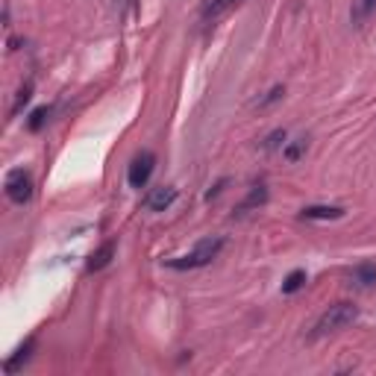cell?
Returning <instances> with one entry per match:
<instances>
[{
    "mask_svg": "<svg viewBox=\"0 0 376 376\" xmlns=\"http://www.w3.org/2000/svg\"><path fill=\"white\" fill-rule=\"evenodd\" d=\"M356 320H359V309L353 303H336V306H329V309L320 315V320L315 324L312 338H324V336H332V332H341L347 326H353Z\"/></svg>",
    "mask_w": 376,
    "mask_h": 376,
    "instance_id": "1",
    "label": "cell"
},
{
    "mask_svg": "<svg viewBox=\"0 0 376 376\" xmlns=\"http://www.w3.org/2000/svg\"><path fill=\"white\" fill-rule=\"evenodd\" d=\"M224 250V239H203L197 247L191 250L188 256H179L174 262H168L176 271H194V268H206L212 259H218V253Z\"/></svg>",
    "mask_w": 376,
    "mask_h": 376,
    "instance_id": "2",
    "label": "cell"
},
{
    "mask_svg": "<svg viewBox=\"0 0 376 376\" xmlns=\"http://www.w3.org/2000/svg\"><path fill=\"white\" fill-rule=\"evenodd\" d=\"M6 197L12 203H18V206L33 200V176L27 174L24 168L9 171V176H6Z\"/></svg>",
    "mask_w": 376,
    "mask_h": 376,
    "instance_id": "3",
    "label": "cell"
},
{
    "mask_svg": "<svg viewBox=\"0 0 376 376\" xmlns=\"http://www.w3.org/2000/svg\"><path fill=\"white\" fill-rule=\"evenodd\" d=\"M153 165H156V156H153L150 150H142V153H138V156L130 162L127 179H130L133 188H144V186H147V179H150V174H153Z\"/></svg>",
    "mask_w": 376,
    "mask_h": 376,
    "instance_id": "4",
    "label": "cell"
},
{
    "mask_svg": "<svg viewBox=\"0 0 376 376\" xmlns=\"http://www.w3.org/2000/svg\"><path fill=\"white\" fill-rule=\"evenodd\" d=\"M174 200H176V188L162 186V188H153L144 197V209H150V212H165V209L174 206Z\"/></svg>",
    "mask_w": 376,
    "mask_h": 376,
    "instance_id": "5",
    "label": "cell"
},
{
    "mask_svg": "<svg viewBox=\"0 0 376 376\" xmlns=\"http://www.w3.org/2000/svg\"><path fill=\"white\" fill-rule=\"evenodd\" d=\"M350 285L353 288H373L376 285V264L373 262H361L350 271Z\"/></svg>",
    "mask_w": 376,
    "mask_h": 376,
    "instance_id": "6",
    "label": "cell"
},
{
    "mask_svg": "<svg viewBox=\"0 0 376 376\" xmlns=\"http://www.w3.org/2000/svg\"><path fill=\"white\" fill-rule=\"evenodd\" d=\"M241 0H206L203 9H200V18L209 24V21H218V18H224L230 9H235Z\"/></svg>",
    "mask_w": 376,
    "mask_h": 376,
    "instance_id": "7",
    "label": "cell"
},
{
    "mask_svg": "<svg viewBox=\"0 0 376 376\" xmlns=\"http://www.w3.org/2000/svg\"><path fill=\"white\" fill-rule=\"evenodd\" d=\"M300 218H306V220H338V218H344V209L341 206H306L300 212Z\"/></svg>",
    "mask_w": 376,
    "mask_h": 376,
    "instance_id": "8",
    "label": "cell"
},
{
    "mask_svg": "<svg viewBox=\"0 0 376 376\" xmlns=\"http://www.w3.org/2000/svg\"><path fill=\"white\" fill-rule=\"evenodd\" d=\"M112 256H115V241H106V244L89 259V271H91V273H94V271H103L106 264L112 262Z\"/></svg>",
    "mask_w": 376,
    "mask_h": 376,
    "instance_id": "9",
    "label": "cell"
},
{
    "mask_svg": "<svg viewBox=\"0 0 376 376\" xmlns=\"http://www.w3.org/2000/svg\"><path fill=\"white\" fill-rule=\"evenodd\" d=\"M373 12H376V0H353L350 18H353V24H361V21H368Z\"/></svg>",
    "mask_w": 376,
    "mask_h": 376,
    "instance_id": "10",
    "label": "cell"
},
{
    "mask_svg": "<svg viewBox=\"0 0 376 376\" xmlns=\"http://www.w3.org/2000/svg\"><path fill=\"white\" fill-rule=\"evenodd\" d=\"M264 203H268V188H264V186H253V191H250V197L239 206V212H250V209L264 206Z\"/></svg>",
    "mask_w": 376,
    "mask_h": 376,
    "instance_id": "11",
    "label": "cell"
},
{
    "mask_svg": "<svg viewBox=\"0 0 376 376\" xmlns=\"http://www.w3.org/2000/svg\"><path fill=\"white\" fill-rule=\"evenodd\" d=\"M33 347H36V341H33V338H30V341H24V347H21V350H18V353L12 356V359L6 361V365H3V370H6V373H15V370L21 368V361H27V359H30Z\"/></svg>",
    "mask_w": 376,
    "mask_h": 376,
    "instance_id": "12",
    "label": "cell"
},
{
    "mask_svg": "<svg viewBox=\"0 0 376 376\" xmlns=\"http://www.w3.org/2000/svg\"><path fill=\"white\" fill-rule=\"evenodd\" d=\"M303 285H306V271H291L283 283V294H294V291H300Z\"/></svg>",
    "mask_w": 376,
    "mask_h": 376,
    "instance_id": "13",
    "label": "cell"
},
{
    "mask_svg": "<svg viewBox=\"0 0 376 376\" xmlns=\"http://www.w3.org/2000/svg\"><path fill=\"white\" fill-rule=\"evenodd\" d=\"M306 150H309V138H294V144H288L283 156H285L288 162H300Z\"/></svg>",
    "mask_w": 376,
    "mask_h": 376,
    "instance_id": "14",
    "label": "cell"
},
{
    "mask_svg": "<svg viewBox=\"0 0 376 376\" xmlns=\"http://www.w3.org/2000/svg\"><path fill=\"white\" fill-rule=\"evenodd\" d=\"M30 97H33V80H27L21 86V91H18V97H15V106H12V118H15L27 103H30Z\"/></svg>",
    "mask_w": 376,
    "mask_h": 376,
    "instance_id": "15",
    "label": "cell"
},
{
    "mask_svg": "<svg viewBox=\"0 0 376 376\" xmlns=\"http://www.w3.org/2000/svg\"><path fill=\"white\" fill-rule=\"evenodd\" d=\"M47 118H50V106H41V109H36V112H33V118H30V123H27V127H30L33 133H38L41 127H45Z\"/></svg>",
    "mask_w": 376,
    "mask_h": 376,
    "instance_id": "16",
    "label": "cell"
},
{
    "mask_svg": "<svg viewBox=\"0 0 376 376\" xmlns=\"http://www.w3.org/2000/svg\"><path fill=\"white\" fill-rule=\"evenodd\" d=\"M285 138H288L285 130H273L268 138H264V144H262V147H264V150H276V147H283V144H285Z\"/></svg>",
    "mask_w": 376,
    "mask_h": 376,
    "instance_id": "17",
    "label": "cell"
},
{
    "mask_svg": "<svg viewBox=\"0 0 376 376\" xmlns=\"http://www.w3.org/2000/svg\"><path fill=\"white\" fill-rule=\"evenodd\" d=\"M283 94H285V89H283V86H273V89L268 91V97H262V100H259L256 106H259V109H268L271 103H276V100H280Z\"/></svg>",
    "mask_w": 376,
    "mask_h": 376,
    "instance_id": "18",
    "label": "cell"
},
{
    "mask_svg": "<svg viewBox=\"0 0 376 376\" xmlns=\"http://www.w3.org/2000/svg\"><path fill=\"white\" fill-rule=\"evenodd\" d=\"M224 186H227V179H220V183H218V186H215L212 191H209V194H206V200H212V197H218V194H220V188H224Z\"/></svg>",
    "mask_w": 376,
    "mask_h": 376,
    "instance_id": "19",
    "label": "cell"
}]
</instances>
